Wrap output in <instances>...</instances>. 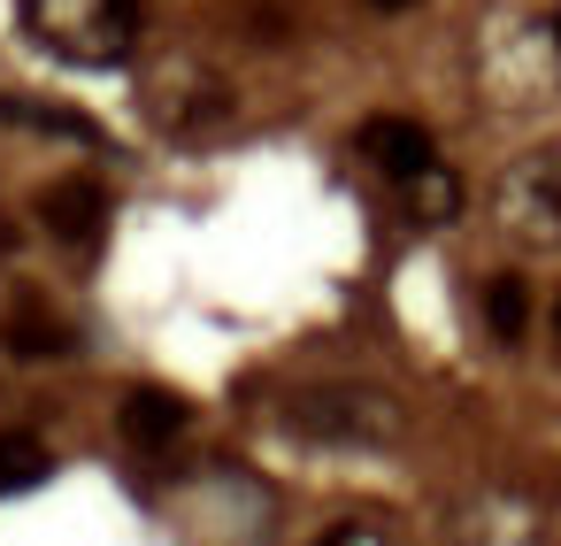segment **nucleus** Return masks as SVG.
<instances>
[{
  "label": "nucleus",
  "mask_w": 561,
  "mask_h": 546,
  "mask_svg": "<svg viewBox=\"0 0 561 546\" xmlns=\"http://www.w3.org/2000/svg\"><path fill=\"white\" fill-rule=\"evenodd\" d=\"M32 32L62 62H124L139 47V0H24Z\"/></svg>",
  "instance_id": "nucleus-1"
},
{
  "label": "nucleus",
  "mask_w": 561,
  "mask_h": 546,
  "mask_svg": "<svg viewBox=\"0 0 561 546\" xmlns=\"http://www.w3.org/2000/svg\"><path fill=\"white\" fill-rule=\"evenodd\" d=\"M285 416H293L300 439H323V446H385V439H400V408L385 393H369V385H316Z\"/></svg>",
  "instance_id": "nucleus-2"
},
{
  "label": "nucleus",
  "mask_w": 561,
  "mask_h": 546,
  "mask_svg": "<svg viewBox=\"0 0 561 546\" xmlns=\"http://www.w3.org/2000/svg\"><path fill=\"white\" fill-rule=\"evenodd\" d=\"M492 216H500V231H507L515 247H530V254L561 247V155H523V162H507L500 185H492Z\"/></svg>",
  "instance_id": "nucleus-3"
},
{
  "label": "nucleus",
  "mask_w": 561,
  "mask_h": 546,
  "mask_svg": "<svg viewBox=\"0 0 561 546\" xmlns=\"http://www.w3.org/2000/svg\"><path fill=\"white\" fill-rule=\"evenodd\" d=\"M154 116H162L170 132H185V139H208V132L231 124V93H224L201 62H178V78L154 93Z\"/></svg>",
  "instance_id": "nucleus-4"
},
{
  "label": "nucleus",
  "mask_w": 561,
  "mask_h": 546,
  "mask_svg": "<svg viewBox=\"0 0 561 546\" xmlns=\"http://www.w3.org/2000/svg\"><path fill=\"white\" fill-rule=\"evenodd\" d=\"M39 224L62 239V247H101L108 239V185L93 178H62L39 193Z\"/></svg>",
  "instance_id": "nucleus-5"
},
{
  "label": "nucleus",
  "mask_w": 561,
  "mask_h": 546,
  "mask_svg": "<svg viewBox=\"0 0 561 546\" xmlns=\"http://www.w3.org/2000/svg\"><path fill=\"white\" fill-rule=\"evenodd\" d=\"M362 155H369L392 185H408V178H423V170L438 162V147H431V132H423L415 116H369V124H362Z\"/></svg>",
  "instance_id": "nucleus-6"
},
{
  "label": "nucleus",
  "mask_w": 561,
  "mask_h": 546,
  "mask_svg": "<svg viewBox=\"0 0 561 546\" xmlns=\"http://www.w3.org/2000/svg\"><path fill=\"white\" fill-rule=\"evenodd\" d=\"M116 423H124V439L131 446H170V439H185V423H193V400L185 393H170V385H131L124 393V408H116Z\"/></svg>",
  "instance_id": "nucleus-7"
},
{
  "label": "nucleus",
  "mask_w": 561,
  "mask_h": 546,
  "mask_svg": "<svg viewBox=\"0 0 561 546\" xmlns=\"http://www.w3.org/2000/svg\"><path fill=\"white\" fill-rule=\"evenodd\" d=\"M0 346H9L16 362H70V354H78V331H70L55 308H39V300H16V316L0 323Z\"/></svg>",
  "instance_id": "nucleus-8"
},
{
  "label": "nucleus",
  "mask_w": 561,
  "mask_h": 546,
  "mask_svg": "<svg viewBox=\"0 0 561 546\" xmlns=\"http://www.w3.org/2000/svg\"><path fill=\"white\" fill-rule=\"evenodd\" d=\"M461 546H546V523H538V508H530V500L492 492V500L469 515V538H461Z\"/></svg>",
  "instance_id": "nucleus-9"
},
{
  "label": "nucleus",
  "mask_w": 561,
  "mask_h": 546,
  "mask_svg": "<svg viewBox=\"0 0 561 546\" xmlns=\"http://www.w3.org/2000/svg\"><path fill=\"white\" fill-rule=\"evenodd\" d=\"M47 477H55V454H47L39 431H0V500H9V492H32V485H47Z\"/></svg>",
  "instance_id": "nucleus-10"
},
{
  "label": "nucleus",
  "mask_w": 561,
  "mask_h": 546,
  "mask_svg": "<svg viewBox=\"0 0 561 546\" xmlns=\"http://www.w3.org/2000/svg\"><path fill=\"white\" fill-rule=\"evenodd\" d=\"M0 124H32V132H55V139H101L78 109H62V101H24V93H0Z\"/></svg>",
  "instance_id": "nucleus-11"
},
{
  "label": "nucleus",
  "mask_w": 561,
  "mask_h": 546,
  "mask_svg": "<svg viewBox=\"0 0 561 546\" xmlns=\"http://www.w3.org/2000/svg\"><path fill=\"white\" fill-rule=\"evenodd\" d=\"M400 193H408V216H415V224H454V216H461V178L438 170V162H431L423 178H408Z\"/></svg>",
  "instance_id": "nucleus-12"
},
{
  "label": "nucleus",
  "mask_w": 561,
  "mask_h": 546,
  "mask_svg": "<svg viewBox=\"0 0 561 546\" xmlns=\"http://www.w3.org/2000/svg\"><path fill=\"white\" fill-rule=\"evenodd\" d=\"M484 331L507 339V346L530 331V285H523V277H492V285H484Z\"/></svg>",
  "instance_id": "nucleus-13"
},
{
  "label": "nucleus",
  "mask_w": 561,
  "mask_h": 546,
  "mask_svg": "<svg viewBox=\"0 0 561 546\" xmlns=\"http://www.w3.org/2000/svg\"><path fill=\"white\" fill-rule=\"evenodd\" d=\"M316 546H392V538H385V523H362V515H346V523L316 531Z\"/></svg>",
  "instance_id": "nucleus-14"
},
{
  "label": "nucleus",
  "mask_w": 561,
  "mask_h": 546,
  "mask_svg": "<svg viewBox=\"0 0 561 546\" xmlns=\"http://www.w3.org/2000/svg\"><path fill=\"white\" fill-rule=\"evenodd\" d=\"M369 9H377V16H408V9H415V0H369Z\"/></svg>",
  "instance_id": "nucleus-15"
},
{
  "label": "nucleus",
  "mask_w": 561,
  "mask_h": 546,
  "mask_svg": "<svg viewBox=\"0 0 561 546\" xmlns=\"http://www.w3.org/2000/svg\"><path fill=\"white\" fill-rule=\"evenodd\" d=\"M553 331H561V300H553Z\"/></svg>",
  "instance_id": "nucleus-16"
},
{
  "label": "nucleus",
  "mask_w": 561,
  "mask_h": 546,
  "mask_svg": "<svg viewBox=\"0 0 561 546\" xmlns=\"http://www.w3.org/2000/svg\"><path fill=\"white\" fill-rule=\"evenodd\" d=\"M553 39H561V16H553Z\"/></svg>",
  "instance_id": "nucleus-17"
}]
</instances>
